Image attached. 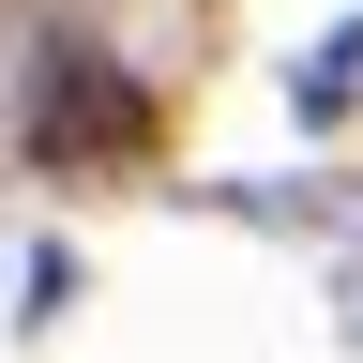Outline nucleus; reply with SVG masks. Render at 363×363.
Segmentation results:
<instances>
[{
	"instance_id": "obj_1",
	"label": "nucleus",
	"mask_w": 363,
	"mask_h": 363,
	"mask_svg": "<svg viewBox=\"0 0 363 363\" xmlns=\"http://www.w3.org/2000/svg\"><path fill=\"white\" fill-rule=\"evenodd\" d=\"M152 152V91H136L106 45H45L30 61V167H61V182H106Z\"/></svg>"
},
{
	"instance_id": "obj_2",
	"label": "nucleus",
	"mask_w": 363,
	"mask_h": 363,
	"mask_svg": "<svg viewBox=\"0 0 363 363\" xmlns=\"http://www.w3.org/2000/svg\"><path fill=\"white\" fill-rule=\"evenodd\" d=\"M288 106H303V121H348V106H363V30H318V45H303V61H288Z\"/></svg>"
},
{
	"instance_id": "obj_3",
	"label": "nucleus",
	"mask_w": 363,
	"mask_h": 363,
	"mask_svg": "<svg viewBox=\"0 0 363 363\" xmlns=\"http://www.w3.org/2000/svg\"><path fill=\"white\" fill-rule=\"evenodd\" d=\"M348 333H363V303H348Z\"/></svg>"
}]
</instances>
